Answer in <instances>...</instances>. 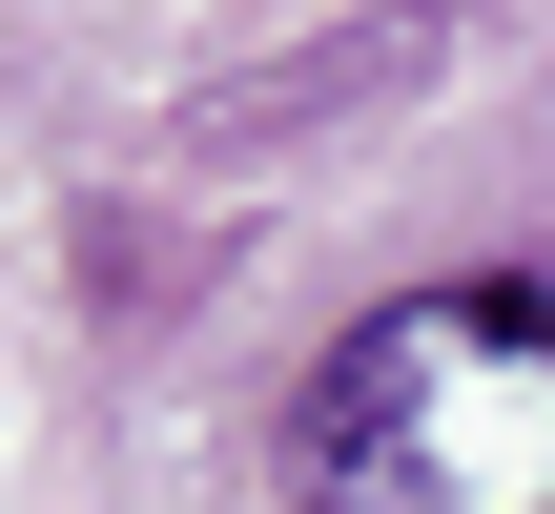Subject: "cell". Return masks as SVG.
<instances>
[{
    "mask_svg": "<svg viewBox=\"0 0 555 514\" xmlns=\"http://www.w3.org/2000/svg\"><path fill=\"white\" fill-rule=\"evenodd\" d=\"M288 514H555V268H433L288 391Z\"/></svg>",
    "mask_w": 555,
    "mask_h": 514,
    "instance_id": "6da1fadb",
    "label": "cell"
}]
</instances>
